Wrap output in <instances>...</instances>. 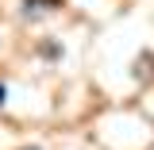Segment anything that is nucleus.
Returning a JSON list of instances; mask_svg holds the SVG:
<instances>
[{
    "mask_svg": "<svg viewBox=\"0 0 154 150\" xmlns=\"http://www.w3.org/2000/svg\"><path fill=\"white\" fill-rule=\"evenodd\" d=\"M4 100H8V89H4V85H0V108H4Z\"/></svg>",
    "mask_w": 154,
    "mask_h": 150,
    "instance_id": "1",
    "label": "nucleus"
}]
</instances>
